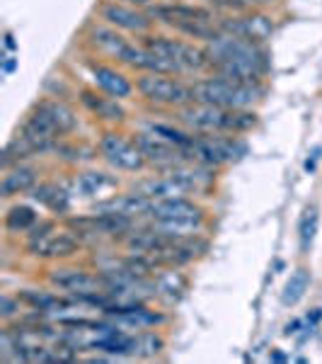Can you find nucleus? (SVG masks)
<instances>
[{
  "instance_id": "423d86ee",
  "label": "nucleus",
  "mask_w": 322,
  "mask_h": 364,
  "mask_svg": "<svg viewBox=\"0 0 322 364\" xmlns=\"http://www.w3.org/2000/svg\"><path fill=\"white\" fill-rule=\"evenodd\" d=\"M153 54L167 58L170 63L177 66L179 73H196L211 66L209 51L201 49L196 44L182 42V39H172V37H148L145 44Z\"/></svg>"
},
{
  "instance_id": "4be33fe9",
  "label": "nucleus",
  "mask_w": 322,
  "mask_h": 364,
  "mask_svg": "<svg viewBox=\"0 0 322 364\" xmlns=\"http://www.w3.org/2000/svg\"><path fill=\"white\" fill-rule=\"evenodd\" d=\"M318 226H320V211L315 204L303 209V216L298 221V240H301V250L308 252L313 248V240L318 236Z\"/></svg>"
},
{
  "instance_id": "cd10ccee",
  "label": "nucleus",
  "mask_w": 322,
  "mask_h": 364,
  "mask_svg": "<svg viewBox=\"0 0 322 364\" xmlns=\"http://www.w3.org/2000/svg\"><path fill=\"white\" fill-rule=\"evenodd\" d=\"M15 301L10 296H3L0 299V314H3V318H10V316L15 314Z\"/></svg>"
},
{
  "instance_id": "9b49d317",
  "label": "nucleus",
  "mask_w": 322,
  "mask_h": 364,
  "mask_svg": "<svg viewBox=\"0 0 322 364\" xmlns=\"http://www.w3.org/2000/svg\"><path fill=\"white\" fill-rule=\"evenodd\" d=\"M51 282L63 291H70L75 296L90 299V301H99L104 294H109V282L104 277H97V274H90L85 269H56L51 274Z\"/></svg>"
},
{
  "instance_id": "20e7f679",
  "label": "nucleus",
  "mask_w": 322,
  "mask_h": 364,
  "mask_svg": "<svg viewBox=\"0 0 322 364\" xmlns=\"http://www.w3.org/2000/svg\"><path fill=\"white\" fill-rule=\"evenodd\" d=\"M191 95H194V102L216 105L226 109H248L260 97V85H245L218 75V78L196 80L191 85Z\"/></svg>"
},
{
  "instance_id": "39448f33",
  "label": "nucleus",
  "mask_w": 322,
  "mask_h": 364,
  "mask_svg": "<svg viewBox=\"0 0 322 364\" xmlns=\"http://www.w3.org/2000/svg\"><path fill=\"white\" fill-rule=\"evenodd\" d=\"M148 216L155 221V231L165 236H189L194 228L201 224L204 211L194 202L184 197L170 199H153L148 209Z\"/></svg>"
},
{
  "instance_id": "0eeeda50",
  "label": "nucleus",
  "mask_w": 322,
  "mask_h": 364,
  "mask_svg": "<svg viewBox=\"0 0 322 364\" xmlns=\"http://www.w3.org/2000/svg\"><path fill=\"white\" fill-rule=\"evenodd\" d=\"M138 92L148 102L162 105V107H187L189 102H194L191 87H187L179 80L170 78L165 73H145L136 80Z\"/></svg>"
},
{
  "instance_id": "f257e3e1",
  "label": "nucleus",
  "mask_w": 322,
  "mask_h": 364,
  "mask_svg": "<svg viewBox=\"0 0 322 364\" xmlns=\"http://www.w3.org/2000/svg\"><path fill=\"white\" fill-rule=\"evenodd\" d=\"M211 66L218 70V75L245 85H260L262 78V56L255 42L240 39L233 34L221 32L213 42H209Z\"/></svg>"
},
{
  "instance_id": "f03ea898",
  "label": "nucleus",
  "mask_w": 322,
  "mask_h": 364,
  "mask_svg": "<svg viewBox=\"0 0 322 364\" xmlns=\"http://www.w3.org/2000/svg\"><path fill=\"white\" fill-rule=\"evenodd\" d=\"M179 122L201 134H240L257 124V114L248 109H226L216 105L194 102L179 112Z\"/></svg>"
},
{
  "instance_id": "aec40b11",
  "label": "nucleus",
  "mask_w": 322,
  "mask_h": 364,
  "mask_svg": "<svg viewBox=\"0 0 322 364\" xmlns=\"http://www.w3.org/2000/svg\"><path fill=\"white\" fill-rule=\"evenodd\" d=\"M34 182H37V170L17 166L3 178V197H13V195H20V192L32 190Z\"/></svg>"
},
{
  "instance_id": "7c9ffc66",
  "label": "nucleus",
  "mask_w": 322,
  "mask_h": 364,
  "mask_svg": "<svg viewBox=\"0 0 322 364\" xmlns=\"http://www.w3.org/2000/svg\"><path fill=\"white\" fill-rule=\"evenodd\" d=\"M5 39H8V42H5V44H8V49H13V46H15V42H13V37H10V34H8V37H5Z\"/></svg>"
},
{
  "instance_id": "7ed1b4c3",
  "label": "nucleus",
  "mask_w": 322,
  "mask_h": 364,
  "mask_svg": "<svg viewBox=\"0 0 322 364\" xmlns=\"http://www.w3.org/2000/svg\"><path fill=\"white\" fill-rule=\"evenodd\" d=\"M150 17L165 22L174 27L177 32L189 34L194 39H206L213 42L221 34V20L206 8H196V5H157L150 10Z\"/></svg>"
},
{
  "instance_id": "412c9836",
  "label": "nucleus",
  "mask_w": 322,
  "mask_h": 364,
  "mask_svg": "<svg viewBox=\"0 0 322 364\" xmlns=\"http://www.w3.org/2000/svg\"><path fill=\"white\" fill-rule=\"evenodd\" d=\"M32 197L37 199V202H42L44 207H49L54 214H68V209H70L68 195L58 185H39Z\"/></svg>"
},
{
  "instance_id": "1a4fd4ad",
  "label": "nucleus",
  "mask_w": 322,
  "mask_h": 364,
  "mask_svg": "<svg viewBox=\"0 0 322 364\" xmlns=\"http://www.w3.org/2000/svg\"><path fill=\"white\" fill-rule=\"evenodd\" d=\"M245 154V144H240L238 139H226V136H204L191 141V146L184 149V156L194 158V161L204 163V166H223V163L238 161Z\"/></svg>"
},
{
  "instance_id": "5701e85b",
  "label": "nucleus",
  "mask_w": 322,
  "mask_h": 364,
  "mask_svg": "<svg viewBox=\"0 0 322 364\" xmlns=\"http://www.w3.org/2000/svg\"><path fill=\"white\" fill-rule=\"evenodd\" d=\"M308 287H310V272L306 267H298L296 272L291 274V279L286 282L284 294H281V301H284L286 306H296V304L306 296Z\"/></svg>"
},
{
  "instance_id": "6ab92c4d",
  "label": "nucleus",
  "mask_w": 322,
  "mask_h": 364,
  "mask_svg": "<svg viewBox=\"0 0 322 364\" xmlns=\"http://www.w3.org/2000/svg\"><path fill=\"white\" fill-rule=\"evenodd\" d=\"M90 42L92 46H97L99 51H104V54L114 56L121 61V56H124V51L128 49V42L124 37H119L116 32L112 29H104V27H95L90 32Z\"/></svg>"
},
{
  "instance_id": "b1692460",
  "label": "nucleus",
  "mask_w": 322,
  "mask_h": 364,
  "mask_svg": "<svg viewBox=\"0 0 322 364\" xmlns=\"http://www.w3.org/2000/svg\"><path fill=\"white\" fill-rule=\"evenodd\" d=\"M34 224H37V211L32 207H27V204H17L8 211V216H5V226L10 228V231H29Z\"/></svg>"
},
{
  "instance_id": "6e6552de",
  "label": "nucleus",
  "mask_w": 322,
  "mask_h": 364,
  "mask_svg": "<svg viewBox=\"0 0 322 364\" xmlns=\"http://www.w3.org/2000/svg\"><path fill=\"white\" fill-rule=\"evenodd\" d=\"M201 187V178L191 170H174L167 178H150L140 180L133 185V192L148 199H170V197H182L187 192H194Z\"/></svg>"
},
{
  "instance_id": "c85d7f7f",
  "label": "nucleus",
  "mask_w": 322,
  "mask_h": 364,
  "mask_svg": "<svg viewBox=\"0 0 322 364\" xmlns=\"http://www.w3.org/2000/svg\"><path fill=\"white\" fill-rule=\"evenodd\" d=\"M243 5H272L274 0H240Z\"/></svg>"
},
{
  "instance_id": "c756f323",
  "label": "nucleus",
  "mask_w": 322,
  "mask_h": 364,
  "mask_svg": "<svg viewBox=\"0 0 322 364\" xmlns=\"http://www.w3.org/2000/svg\"><path fill=\"white\" fill-rule=\"evenodd\" d=\"M126 3H131V5H148V0H126Z\"/></svg>"
},
{
  "instance_id": "a211bd4d",
  "label": "nucleus",
  "mask_w": 322,
  "mask_h": 364,
  "mask_svg": "<svg viewBox=\"0 0 322 364\" xmlns=\"http://www.w3.org/2000/svg\"><path fill=\"white\" fill-rule=\"evenodd\" d=\"M92 75H95V83L102 87L107 95H112L116 100L128 97L133 90V85L128 83V78L124 73H119L116 68L109 66H92Z\"/></svg>"
},
{
  "instance_id": "9d476101",
  "label": "nucleus",
  "mask_w": 322,
  "mask_h": 364,
  "mask_svg": "<svg viewBox=\"0 0 322 364\" xmlns=\"http://www.w3.org/2000/svg\"><path fill=\"white\" fill-rule=\"evenodd\" d=\"M27 122L32 127H37L42 134H46L49 139L70 134L75 124H78L73 109L66 107L63 102H56V100H42V102H37V107H34V112L29 114Z\"/></svg>"
},
{
  "instance_id": "ddd939ff",
  "label": "nucleus",
  "mask_w": 322,
  "mask_h": 364,
  "mask_svg": "<svg viewBox=\"0 0 322 364\" xmlns=\"http://www.w3.org/2000/svg\"><path fill=\"white\" fill-rule=\"evenodd\" d=\"M99 151L116 170L136 173V170L145 166V156L140 154L136 141H128L121 134H104L102 141H99Z\"/></svg>"
},
{
  "instance_id": "4468645a",
  "label": "nucleus",
  "mask_w": 322,
  "mask_h": 364,
  "mask_svg": "<svg viewBox=\"0 0 322 364\" xmlns=\"http://www.w3.org/2000/svg\"><path fill=\"white\" fill-rule=\"evenodd\" d=\"M68 226L80 236H116V233H126L131 228V219L119 214H107V211H97V214L90 216L70 219Z\"/></svg>"
},
{
  "instance_id": "bb28decb",
  "label": "nucleus",
  "mask_w": 322,
  "mask_h": 364,
  "mask_svg": "<svg viewBox=\"0 0 322 364\" xmlns=\"http://www.w3.org/2000/svg\"><path fill=\"white\" fill-rule=\"evenodd\" d=\"M104 175L102 173H85L80 175V190L85 192V195H97L99 190L104 187Z\"/></svg>"
},
{
  "instance_id": "f8f14e48",
  "label": "nucleus",
  "mask_w": 322,
  "mask_h": 364,
  "mask_svg": "<svg viewBox=\"0 0 322 364\" xmlns=\"http://www.w3.org/2000/svg\"><path fill=\"white\" fill-rule=\"evenodd\" d=\"M29 250L39 257H70L80 250V240L73 233V228L70 231H56L51 224H44L32 233Z\"/></svg>"
},
{
  "instance_id": "2eb2a0df",
  "label": "nucleus",
  "mask_w": 322,
  "mask_h": 364,
  "mask_svg": "<svg viewBox=\"0 0 322 364\" xmlns=\"http://www.w3.org/2000/svg\"><path fill=\"white\" fill-rule=\"evenodd\" d=\"M136 146L140 154L145 156V161L155 163V166H177L184 158V151L179 146L170 144L167 139L157 136V134H136Z\"/></svg>"
},
{
  "instance_id": "393cba45",
  "label": "nucleus",
  "mask_w": 322,
  "mask_h": 364,
  "mask_svg": "<svg viewBox=\"0 0 322 364\" xmlns=\"http://www.w3.org/2000/svg\"><path fill=\"white\" fill-rule=\"evenodd\" d=\"M83 102L92 109V112L104 117V119H121V117H124V112L119 109V105L112 102L109 97H99V95H92V92H83Z\"/></svg>"
},
{
  "instance_id": "dca6fc26",
  "label": "nucleus",
  "mask_w": 322,
  "mask_h": 364,
  "mask_svg": "<svg viewBox=\"0 0 322 364\" xmlns=\"http://www.w3.org/2000/svg\"><path fill=\"white\" fill-rule=\"evenodd\" d=\"M102 17L109 22V25L126 29V32H145L150 27L148 15L138 13L133 8H124V5H116V3H107L102 8Z\"/></svg>"
},
{
  "instance_id": "f3484780",
  "label": "nucleus",
  "mask_w": 322,
  "mask_h": 364,
  "mask_svg": "<svg viewBox=\"0 0 322 364\" xmlns=\"http://www.w3.org/2000/svg\"><path fill=\"white\" fill-rule=\"evenodd\" d=\"M150 204H153V199L140 197L133 192V195L114 197V199H109V202L99 204L97 211H107V214H119V216H128V219H133V216H148Z\"/></svg>"
},
{
  "instance_id": "a878e982",
  "label": "nucleus",
  "mask_w": 322,
  "mask_h": 364,
  "mask_svg": "<svg viewBox=\"0 0 322 364\" xmlns=\"http://www.w3.org/2000/svg\"><path fill=\"white\" fill-rule=\"evenodd\" d=\"M153 134H157V136H162V139H167L170 144L179 146L182 151L187 149V146H191V141H194V136H191V134L179 132V129H172V127H167V124H155L153 127Z\"/></svg>"
}]
</instances>
